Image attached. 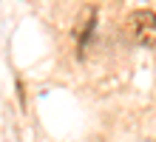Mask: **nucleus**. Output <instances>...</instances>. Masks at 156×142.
I'll use <instances>...</instances> for the list:
<instances>
[{
  "mask_svg": "<svg viewBox=\"0 0 156 142\" xmlns=\"http://www.w3.org/2000/svg\"><path fill=\"white\" fill-rule=\"evenodd\" d=\"M128 31L139 46H156V12L151 9H136V12L128 17Z\"/></svg>",
  "mask_w": 156,
  "mask_h": 142,
  "instance_id": "f257e3e1",
  "label": "nucleus"
},
{
  "mask_svg": "<svg viewBox=\"0 0 156 142\" xmlns=\"http://www.w3.org/2000/svg\"><path fill=\"white\" fill-rule=\"evenodd\" d=\"M97 23V14H94V9H82V14H80V23H77V40L80 43H88V37H91V28H94Z\"/></svg>",
  "mask_w": 156,
  "mask_h": 142,
  "instance_id": "f03ea898",
  "label": "nucleus"
}]
</instances>
